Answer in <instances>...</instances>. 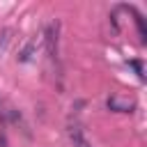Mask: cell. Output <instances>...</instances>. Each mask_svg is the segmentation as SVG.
Here are the masks:
<instances>
[{"mask_svg": "<svg viewBox=\"0 0 147 147\" xmlns=\"http://www.w3.org/2000/svg\"><path fill=\"white\" fill-rule=\"evenodd\" d=\"M69 136H71V140H74L78 147H90V142L85 140V136H83V131H80V126H78V124H74V126L69 129Z\"/></svg>", "mask_w": 147, "mask_h": 147, "instance_id": "obj_2", "label": "cell"}, {"mask_svg": "<svg viewBox=\"0 0 147 147\" xmlns=\"http://www.w3.org/2000/svg\"><path fill=\"white\" fill-rule=\"evenodd\" d=\"M133 106H136L133 99H124V96H117V94L108 99V108L115 110V113H131Z\"/></svg>", "mask_w": 147, "mask_h": 147, "instance_id": "obj_1", "label": "cell"}]
</instances>
